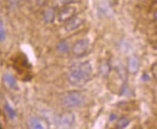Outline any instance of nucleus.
I'll use <instances>...</instances> for the list:
<instances>
[{"instance_id":"obj_1","label":"nucleus","mask_w":157,"mask_h":129,"mask_svg":"<svg viewBox=\"0 0 157 129\" xmlns=\"http://www.w3.org/2000/svg\"><path fill=\"white\" fill-rule=\"evenodd\" d=\"M93 66L90 61L73 64L67 72V80L74 87H83L92 78Z\"/></svg>"},{"instance_id":"obj_2","label":"nucleus","mask_w":157,"mask_h":129,"mask_svg":"<svg viewBox=\"0 0 157 129\" xmlns=\"http://www.w3.org/2000/svg\"><path fill=\"white\" fill-rule=\"evenodd\" d=\"M61 101H62V104L65 107H78L85 102V97L81 93L74 91L65 93L61 98Z\"/></svg>"},{"instance_id":"obj_3","label":"nucleus","mask_w":157,"mask_h":129,"mask_svg":"<svg viewBox=\"0 0 157 129\" xmlns=\"http://www.w3.org/2000/svg\"><path fill=\"white\" fill-rule=\"evenodd\" d=\"M75 123V115L71 112H65L55 119V123L58 127L70 128Z\"/></svg>"},{"instance_id":"obj_4","label":"nucleus","mask_w":157,"mask_h":129,"mask_svg":"<svg viewBox=\"0 0 157 129\" xmlns=\"http://www.w3.org/2000/svg\"><path fill=\"white\" fill-rule=\"evenodd\" d=\"M77 8L74 5H64V7L58 12L57 19L59 22H66L67 20L71 18L73 16L76 15Z\"/></svg>"},{"instance_id":"obj_5","label":"nucleus","mask_w":157,"mask_h":129,"mask_svg":"<svg viewBox=\"0 0 157 129\" xmlns=\"http://www.w3.org/2000/svg\"><path fill=\"white\" fill-rule=\"evenodd\" d=\"M89 49V40L88 39H80L76 40L72 46V53L76 57H82L87 53Z\"/></svg>"},{"instance_id":"obj_6","label":"nucleus","mask_w":157,"mask_h":129,"mask_svg":"<svg viewBox=\"0 0 157 129\" xmlns=\"http://www.w3.org/2000/svg\"><path fill=\"white\" fill-rule=\"evenodd\" d=\"M117 0H98V11L104 16L110 17L113 13L114 5Z\"/></svg>"},{"instance_id":"obj_7","label":"nucleus","mask_w":157,"mask_h":129,"mask_svg":"<svg viewBox=\"0 0 157 129\" xmlns=\"http://www.w3.org/2000/svg\"><path fill=\"white\" fill-rule=\"evenodd\" d=\"M83 22H84V18L81 17L80 16L75 15L69 20H67L64 28L67 32H72L74 30L78 29L79 27L83 24Z\"/></svg>"},{"instance_id":"obj_8","label":"nucleus","mask_w":157,"mask_h":129,"mask_svg":"<svg viewBox=\"0 0 157 129\" xmlns=\"http://www.w3.org/2000/svg\"><path fill=\"white\" fill-rule=\"evenodd\" d=\"M128 71L130 73H137L140 67V62L136 56H130L128 58Z\"/></svg>"},{"instance_id":"obj_9","label":"nucleus","mask_w":157,"mask_h":129,"mask_svg":"<svg viewBox=\"0 0 157 129\" xmlns=\"http://www.w3.org/2000/svg\"><path fill=\"white\" fill-rule=\"evenodd\" d=\"M3 80L4 82L6 83V85L8 86L10 89L13 90H17V80L15 79V77L13 76V74L9 73V72H6L4 73L3 75Z\"/></svg>"},{"instance_id":"obj_10","label":"nucleus","mask_w":157,"mask_h":129,"mask_svg":"<svg viewBox=\"0 0 157 129\" xmlns=\"http://www.w3.org/2000/svg\"><path fill=\"white\" fill-rule=\"evenodd\" d=\"M56 17V13L53 8L48 7L44 13V20L46 23H52Z\"/></svg>"},{"instance_id":"obj_11","label":"nucleus","mask_w":157,"mask_h":129,"mask_svg":"<svg viewBox=\"0 0 157 129\" xmlns=\"http://www.w3.org/2000/svg\"><path fill=\"white\" fill-rule=\"evenodd\" d=\"M29 126L31 128H34V129H43V128H44L43 121L40 120L39 118H35V117L30 118V120H29Z\"/></svg>"},{"instance_id":"obj_12","label":"nucleus","mask_w":157,"mask_h":129,"mask_svg":"<svg viewBox=\"0 0 157 129\" xmlns=\"http://www.w3.org/2000/svg\"><path fill=\"white\" fill-rule=\"evenodd\" d=\"M57 50L61 53H66L70 50L69 44H67L66 40H61L57 44Z\"/></svg>"},{"instance_id":"obj_13","label":"nucleus","mask_w":157,"mask_h":129,"mask_svg":"<svg viewBox=\"0 0 157 129\" xmlns=\"http://www.w3.org/2000/svg\"><path fill=\"white\" fill-rule=\"evenodd\" d=\"M4 108H5V111H6L7 115H8L9 118H10L11 120H13V119H15V118L17 117L16 111L13 109V107H12L9 103H5Z\"/></svg>"},{"instance_id":"obj_14","label":"nucleus","mask_w":157,"mask_h":129,"mask_svg":"<svg viewBox=\"0 0 157 129\" xmlns=\"http://www.w3.org/2000/svg\"><path fill=\"white\" fill-rule=\"evenodd\" d=\"M129 123H130V120H129V119L126 118V117H122L118 120L116 127H117V128H125V127L128 126Z\"/></svg>"},{"instance_id":"obj_15","label":"nucleus","mask_w":157,"mask_h":129,"mask_svg":"<svg viewBox=\"0 0 157 129\" xmlns=\"http://www.w3.org/2000/svg\"><path fill=\"white\" fill-rule=\"evenodd\" d=\"M6 38V32L4 28V23L2 21V19L0 18V42H3Z\"/></svg>"},{"instance_id":"obj_16","label":"nucleus","mask_w":157,"mask_h":129,"mask_svg":"<svg viewBox=\"0 0 157 129\" xmlns=\"http://www.w3.org/2000/svg\"><path fill=\"white\" fill-rule=\"evenodd\" d=\"M71 1H72V0H55V3L58 6H64V5L71 3Z\"/></svg>"},{"instance_id":"obj_17","label":"nucleus","mask_w":157,"mask_h":129,"mask_svg":"<svg viewBox=\"0 0 157 129\" xmlns=\"http://www.w3.org/2000/svg\"><path fill=\"white\" fill-rule=\"evenodd\" d=\"M109 70H110V66H109V65L107 63L103 64L102 65V67H101V71L102 73H104V74H107L109 72Z\"/></svg>"},{"instance_id":"obj_18","label":"nucleus","mask_w":157,"mask_h":129,"mask_svg":"<svg viewBox=\"0 0 157 129\" xmlns=\"http://www.w3.org/2000/svg\"><path fill=\"white\" fill-rule=\"evenodd\" d=\"M18 1H19V0H9V2H10L11 5H16Z\"/></svg>"},{"instance_id":"obj_19","label":"nucleus","mask_w":157,"mask_h":129,"mask_svg":"<svg viewBox=\"0 0 157 129\" xmlns=\"http://www.w3.org/2000/svg\"><path fill=\"white\" fill-rule=\"evenodd\" d=\"M153 74H154V77H156V64L153 65Z\"/></svg>"},{"instance_id":"obj_20","label":"nucleus","mask_w":157,"mask_h":129,"mask_svg":"<svg viewBox=\"0 0 157 129\" xmlns=\"http://www.w3.org/2000/svg\"><path fill=\"white\" fill-rule=\"evenodd\" d=\"M115 117H116V115H111V119H110V120H114L116 119Z\"/></svg>"},{"instance_id":"obj_21","label":"nucleus","mask_w":157,"mask_h":129,"mask_svg":"<svg viewBox=\"0 0 157 129\" xmlns=\"http://www.w3.org/2000/svg\"><path fill=\"white\" fill-rule=\"evenodd\" d=\"M0 128H1V123H0Z\"/></svg>"}]
</instances>
